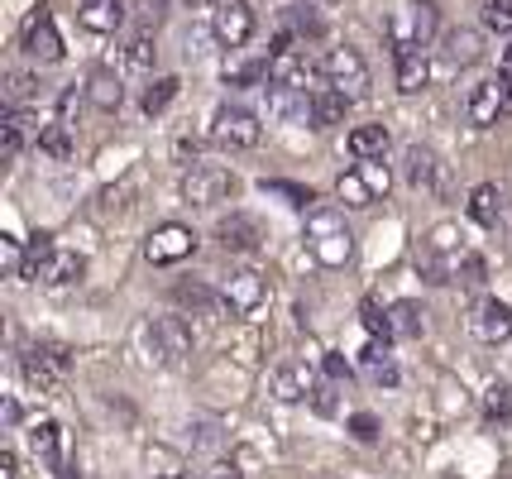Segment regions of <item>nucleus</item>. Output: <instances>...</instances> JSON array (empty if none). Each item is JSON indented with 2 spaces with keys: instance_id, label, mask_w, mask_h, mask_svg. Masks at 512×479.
<instances>
[{
  "instance_id": "35",
  "label": "nucleus",
  "mask_w": 512,
  "mask_h": 479,
  "mask_svg": "<svg viewBox=\"0 0 512 479\" xmlns=\"http://www.w3.org/2000/svg\"><path fill=\"white\" fill-rule=\"evenodd\" d=\"M158 58V44L149 39V34H134L130 44H125V68L130 72H149Z\"/></svg>"
},
{
  "instance_id": "49",
  "label": "nucleus",
  "mask_w": 512,
  "mask_h": 479,
  "mask_svg": "<svg viewBox=\"0 0 512 479\" xmlns=\"http://www.w3.org/2000/svg\"><path fill=\"white\" fill-rule=\"evenodd\" d=\"M15 465H20V460H15V451L5 446V451H0V479H15Z\"/></svg>"
},
{
  "instance_id": "11",
  "label": "nucleus",
  "mask_w": 512,
  "mask_h": 479,
  "mask_svg": "<svg viewBox=\"0 0 512 479\" xmlns=\"http://www.w3.org/2000/svg\"><path fill=\"white\" fill-rule=\"evenodd\" d=\"M173 302H178L182 312H197V317H235L230 302H225V293H216V288L201 283V278H182V283H173Z\"/></svg>"
},
{
  "instance_id": "14",
  "label": "nucleus",
  "mask_w": 512,
  "mask_h": 479,
  "mask_svg": "<svg viewBox=\"0 0 512 479\" xmlns=\"http://www.w3.org/2000/svg\"><path fill=\"white\" fill-rule=\"evenodd\" d=\"M264 106H268V120H278V125L312 120V96L297 92V87H278V82H268V87H264Z\"/></svg>"
},
{
  "instance_id": "25",
  "label": "nucleus",
  "mask_w": 512,
  "mask_h": 479,
  "mask_svg": "<svg viewBox=\"0 0 512 479\" xmlns=\"http://www.w3.org/2000/svg\"><path fill=\"white\" fill-rule=\"evenodd\" d=\"M393 63H398V92L417 96L431 82V63H426V48H412V53H393Z\"/></svg>"
},
{
  "instance_id": "5",
  "label": "nucleus",
  "mask_w": 512,
  "mask_h": 479,
  "mask_svg": "<svg viewBox=\"0 0 512 479\" xmlns=\"http://www.w3.org/2000/svg\"><path fill=\"white\" fill-rule=\"evenodd\" d=\"M192 350H197V341H192V326L182 317H158L149 326V355L158 365H187Z\"/></svg>"
},
{
  "instance_id": "41",
  "label": "nucleus",
  "mask_w": 512,
  "mask_h": 479,
  "mask_svg": "<svg viewBox=\"0 0 512 479\" xmlns=\"http://www.w3.org/2000/svg\"><path fill=\"white\" fill-rule=\"evenodd\" d=\"M39 92H44V82L34 72H15L10 77V106H24V101H34Z\"/></svg>"
},
{
  "instance_id": "32",
  "label": "nucleus",
  "mask_w": 512,
  "mask_h": 479,
  "mask_svg": "<svg viewBox=\"0 0 512 479\" xmlns=\"http://www.w3.org/2000/svg\"><path fill=\"white\" fill-rule=\"evenodd\" d=\"M82 269H87V264H82L77 254H53V264L44 269V278H39V283H48V288H63V283H77V278H82Z\"/></svg>"
},
{
  "instance_id": "18",
  "label": "nucleus",
  "mask_w": 512,
  "mask_h": 479,
  "mask_svg": "<svg viewBox=\"0 0 512 479\" xmlns=\"http://www.w3.org/2000/svg\"><path fill=\"white\" fill-rule=\"evenodd\" d=\"M402 178H407V187H436L441 183V159H436V149L407 144V149H402Z\"/></svg>"
},
{
  "instance_id": "50",
  "label": "nucleus",
  "mask_w": 512,
  "mask_h": 479,
  "mask_svg": "<svg viewBox=\"0 0 512 479\" xmlns=\"http://www.w3.org/2000/svg\"><path fill=\"white\" fill-rule=\"evenodd\" d=\"M503 68H508V72H512V44H508V48H503Z\"/></svg>"
},
{
  "instance_id": "1",
  "label": "nucleus",
  "mask_w": 512,
  "mask_h": 479,
  "mask_svg": "<svg viewBox=\"0 0 512 479\" xmlns=\"http://www.w3.org/2000/svg\"><path fill=\"white\" fill-rule=\"evenodd\" d=\"M307 250H312L316 264L340 269V264L355 259V235H350V226L335 216L331 206H316L312 221H307Z\"/></svg>"
},
{
  "instance_id": "46",
  "label": "nucleus",
  "mask_w": 512,
  "mask_h": 479,
  "mask_svg": "<svg viewBox=\"0 0 512 479\" xmlns=\"http://www.w3.org/2000/svg\"><path fill=\"white\" fill-rule=\"evenodd\" d=\"M312 408L321 412V417H331V412H335V388L331 384H316L312 388Z\"/></svg>"
},
{
  "instance_id": "39",
  "label": "nucleus",
  "mask_w": 512,
  "mask_h": 479,
  "mask_svg": "<svg viewBox=\"0 0 512 479\" xmlns=\"http://www.w3.org/2000/svg\"><path fill=\"white\" fill-rule=\"evenodd\" d=\"M484 417L489 422H512V388L508 384H493L484 393Z\"/></svg>"
},
{
  "instance_id": "26",
  "label": "nucleus",
  "mask_w": 512,
  "mask_h": 479,
  "mask_svg": "<svg viewBox=\"0 0 512 479\" xmlns=\"http://www.w3.org/2000/svg\"><path fill=\"white\" fill-rule=\"evenodd\" d=\"M53 254H58V250H53V235H44V230H39V235L24 245L20 269H15V274H20L24 283H39V278H44V269L53 264Z\"/></svg>"
},
{
  "instance_id": "47",
  "label": "nucleus",
  "mask_w": 512,
  "mask_h": 479,
  "mask_svg": "<svg viewBox=\"0 0 512 479\" xmlns=\"http://www.w3.org/2000/svg\"><path fill=\"white\" fill-rule=\"evenodd\" d=\"M206 479H245V475H240V465H235V460H216V465L206 470Z\"/></svg>"
},
{
  "instance_id": "22",
  "label": "nucleus",
  "mask_w": 512,
  "mask_h": 479,
  "mask_svg": "<svg viewBox=\"0 0 512 479\" xmlns=\"http://www.w3.org/2000/svg\"><path fill=\"white\" fill-rule=\"evenodd\" d=\"M350 96L335 92V87H321V92H312V125L316 130H335V125H345V115H350Z\"/></svg>"
},
{
  "instance_id": "29",
  "label": "nucleus",
  "mask_w": 512,
  "mask_h": 479,
  "mask_svg": "<svg viewBox=\"0 0 512 479\" xmlns=\"http://www.w3.org/2000/svg\"><path fill=\"white\" fill-rule=\"evenodd\" d=\"M359 321H364V331H369L374 341H383V345L398 336V331H393V312H383L374 297H364V302H359Z\"/></svg>"
},
{
  "instance_id": "36",
  "label": "nucleus",
  "mask_w": 512,
  "mask_h": 479,
  "mask_svg": "<svg viewBox=\"0 0 512 479\" xmlns=\"http://www.w3.org/2000/svg\"><path fill=\"white\" fill-rule=\"evenodd\" d=\"M388 312H393V331H398V336H407V341L422 336V307H417V302H393Z\"/></svg>"
},
{
  "instance_id": "31",
  "label": "nucleus",
  "mask_w": 512,
  "mask_h": 479,
  "mask_svg": "<svg viewBox=\"0 0 512 479\" xmlns=\"http://www.w3.org/2000/svg\"><path fill=\"white\" fill-rule=\"evenodd\" d=\"M178 92H182L178 77H158L154 87H144V101H139V106H144V115H163L168 106H173V96Z\"/></svg>"
},
{
  "instance_id": "13",
  "label": "nucleus",
  "mask_w": 512,
  "mask_h": 479,
  "mask_svg": "<svg viewBox=\"0 0 512 479\" xmlns=\"http://www.w3.org/2000/svg\"><path fill=\"white\" fill-rule=\"evenodd\" d=\"M216 245L230 254H254L264 245V226L254 216H245V211H230L221 226H216Z\"/></svg>"
},
{
  "instance_id": "15",
  "label": "nucleus",
  "mask_w": 512,
  "mask_h": 479,
  "mask_svg": "<svg viewBox=\"0 0 512 479\" xmlns=\"http://www.w3.org/2000/svg\"><path fill=\"white\" fill-rule=\"evenodd\" d=\"M316 77V63L302 53V48H292V53H273L268 58V82H278V87H297V92H307Z\"/></svg>"
},
{
  "instance_id": "52",
  "label": "nucleus",
  "mask_w": 512,
  "mask_h": 479,
  "mask_svg": "<svg viewBox=\"0 0 512 479\" xmlns=\"http://www.w3.org/2000/svg\"><path fill=\"white\" fill-rule=\"evenodd\" d=\"M158 479H192V475H158Z\"/></svg>"
},
{
  "instance_id": "48",
  "label": "nucleus",
  "mask_w": 512,
  "mask_h": 479,
  "mask_svg": "<svg viewBox=\"0 0 512 479\" xmlns=\"http://www.w3.org/2000/svg\"><path fill=\"white\" fill-rule=\"evenodd\" d=\"M369 379H374V384H398V369L383 360V365H369Z\"/></svg>"
},
{
  "instance_id": "24",
  "label": "nucleus",
  "mask_w": 512,
  "mask_h": 479,
  "mask_svg": "<svg viewBox=\"0 0 512 479\" xmlns=\"http://www.w3.org/2000/svg\"><path fill=\"white\" fill-rule=\"evenodd\" d=\"M87 101L96 106V111H120V101H125V82H120L111 68H96L87 77Z\"/></svg>"
},
{
  "instance_id": "19",
  "label": "nucleus",
  "mask_w": 512,
  "mask_h": 479,
  "mask_svg": "<svg viewBox=\"0 0 512 479\" xmlns=\"http://www.w3.org/2000/svg\"><path fill=\"white\" fill-rule=\"evenodd\" d=\"M441 53L450 68H474L484 58V34L479 29H446L441 34Z\"/></svg>"
},
{
  "instance_id": "30",
  "label": "nucleus",
  "mask_w": 512,
  "mask_h": 479,
  "mask_svg": "<svg viewBox=\"0 0 512 479\" xmlns=\"http://www.w3.org/2000/svg\"><path fill=\"white\" fill-rule=\"evenodd\" d=\"M259 187H264L268 197H283V202L297 206V211H316V192H312V187H302V183H283V178H264Z\"/></svg>"
},
{
  "instance_id": "33",
  "label": "nucleus",
  "mask_w": 512,
  "mask_h": 479,
  "mask_svg": "<svg viewBox=\"0 0 512 479\" xmlns=\"http://www.w3.org/2000/svg\"><path fill=\"white\" fill-rule=\"evenodd\" d=\"M407 10H412L417 39H422V48H426L436 39V29H441V10H436V0H407Z\"/></svg>"
},
{
  "instance_id": "12",
  "label": "nucleus",
  "mask_w": 512,
  "mask_h": 479,
  "mask_svg": "<svg viewBox=\"0 0 512 479\" xmlns=\"http://www.w3.org/2000/svg\"><path fill=\"white\" fill-rule=\"evenodd\" d=\"M469 331L484 345H503L512 336V307L503 297H484V302L474 307V317H469Z\"/></svg>"
},
{
  "instance_id": "34",
  "label": "nucleus",
  "mask_w": 512,
  "mask_h": 479,
  "mask_svg": "<svg viewBox=\"0 0 512 479\" xmlns=\"http://www.w3.org/2000/svg\"><path fill=\"white\" fill-rule=\"evenodd\" d=\"M39 149L53 154V159H67V154H72V125H63V120L44 125V130H39Z\"/></svg>"
},
{
  "instance_id": "38",
  "label": "nucleus",
  "mask_w": 512,
  "mask_h": 479,
  "mask_svg": "<svg viewBox=\"0 0 512 479\" xmlns=\"http://www.w3.org/2000/svg\"><path fill=\"white\" fill-rule=\"evenodd\" d=\"M335 197H340L345 206H374V192L364 187L359 168H355V173H340V183H335Z\"/></svg>"
},
{
  "instance_id": "6",
  "label": "nucleus",
  "mask_w": 512,
  "mask_h": 479,
  "mask_svg": "<svg viewBox=\"0 0 512 479\" xmlns=\"http://www.w3.org/2000/svg\"><path fill=\"white\" fill-rule=\"evenodd\" d=\"M211 139H216L221 149H254V144L264 139V125H259V115L245 111V106H221Z\"/></svg>"
},
{
  "instance_id": "43",
  "label": "nucleus",
  "mask_w": 512,
  "mask_h": 479,
  "mask_svg": "<svg viewBox=\"0 0 512 479\" xmlns=\"http://www.w3.org/2000/svg\"><path fill=\"white\" fill-rule=\"evenodd\" d=\"M350 436L364 441V446L379 441V417H374V412H355V417H350Z\"/></svg>"
},
{
  "instance_id": "4",
  "label": "nucleus",
  "mask_w": 512,
  "mask_h": 479,
  "mask_svg": "<svg viewBox=\"0 0 512 479\" xmlns=\"http://www.w3.org/2000/svg\"><path fill=\"white\" fill-rule=\"evenodd\" d=\"M235 192H240V178L230 168H216V163H201L182 178V197L192 206H225L235 202Z\"/></svg>"
},
{
  "instance_id": "28",
  "label": "nucleus",
  "mask_w": 512,
  "mask_h": 479,
  "mask_svg": "<svg viewBox=\"0 0 512 479\" xmlns=\"http://www.w3.org/2000/svg\"><path fill=\"white\" fill-rule=\"evenodd\" d=\"M345 144H350V154H355L359 163H364V159H383V154H388V125H355Z\"/></svg>"
},
{
  "instance_id": "7",
  "label": "nucleus",
  "mask_w": 512,
  "mask_h": 479,
  "mask_svg": "<svg viewBox=\"0 0 512 479\" xmlns=\"http://www.w3.org/2000/svg\"><path fill=\"white\" fill-rule=\"evenodd\" d=\"M211 34H216V44L221 48H245L254 39V10H249L245 0H225L211 10Z\"/></svg>"
},
{
  "instance_id": "21",
  "label": "nucleus",
  "mask_w": 512,
  "mask_h": 479,
  "mask_svg": "<svg viewBox=\"0 0 512 479\" xmlns=\"http://www.w3.org/2000/svg\"><path fill=\"white\" fill-rule=\"evenodd\" d=\"M77 20L91 34H115L125 24V5L120 0H77Z\"/></svg>"
},
{
  "instance_id": "10",
  "label": "nucleus",
  "mask_w": 512,
  "mask_h": 479,
  "mask_svg": "<svg viewBox=\"0 0 512 479\" xmlns=\"http://www.w3.org/2000/svg\"><path fill=\"white\" fill-rule=\"evenodd\" d=\"M221 293L235 317H249V312H259L268 302V278L259 274V269H235V274H225Z\"/></svg>"
},
{
  "instance_id": "16",
  "label": "nucleus",
  "mask_w": 512,
  "mask_h": 479,
  "mask_svg": "<svg viewBox=\"0 0 512 479\" xmlns=\"http://www.w3.org/2000/svg\"><path fill=\"white\" fill-rule=\"evenodd\" d=\"M29 446L39 451V460H44L48 470H58L63 479H72V465H67V451H63V427L58 422H34L29 427Z\"/></svg>"
},
{
  "instance_id": "2",
  "label": "nucleus",
  "mask_w": 512,
  "mask_h": 479,
  "mask_svg": "<svg viewBox=\"0 0 512 479\" xmlns=\"http://www.w3.org/2000/svg\"><path fill=\"white\" fill-rule=\"evenodd\" d=\"M508 111H512V72L508 68L469 87V101H465V120H469V125L489 130V125H498Z\"/></svg>"
},
{
  "instance_id": "20",
  "label": "nucleus",
  "mask_w": 512,
  "mask_h": 479,
  "mask_svg": "<svg viewBox=\"0 0 512 479\" xmlns=\"http://www.w3.org/2000/svg\"><path fill=\"white\" fill-rule=\"evenodd\" d=\"M273 398L278 403H302V398H312V388H316V374L307 365H283V369H273Z\"/></svg>"
},
{
  "instance_id": "8",
  "label": "nucleus",
  "mask_w": 512,
  "mask_h": 479,
  "mask_svg": "<svg viewBox=\"0 0 512 479\" xmlns=\"http://www.w3.org/2000/svg\"><path fill=\"white\" fill-rule=\"evenodd\" d=\"M192 254H197V235L187 226H173V221L149 230V240H144V259L158 264V269H163V264H182V259H192Z\"/></svg>"
},
{
  "instance_id": "17",
  "label": "nucleus",
  "mask_w": 512,
  "mask_h": 479,
  "mask_svg": "<svg viewBox=\"0 0 512 479\" xmlns=\"http://www.w3.org/2000/svg\"><path fill=\"white\" fill-rule=\"evenodd\" d=\"M24 53L34 63H58L63 58V39H58V29H53L48 15H34V20L24 24Z\"/></svg>"
},
{
  "instance_id": "45",
  "label": "nucleus",
  "mask_w": 512,
  "mask_h": 479,
  "mask_svg": "<svg viewBox=\"0 0 512 479\" xmlns=\"http://www.w3.org/2000/svg\"><path fill=\"white\" fill-rule=\"evenodd\" d=\"M321 369H326V379H331V384H340V379L350 384V374H355V369L345 365V355H326V360H321Z\"/></svg>"
},
{
  "instance_id": "3",
  "label": "nucleus",
  "mask_w": 512,
  "mask_h": 479,
  "mask_svg": "<svg viewBox=\"0 0 512 479\" xmlns=\"http://www.w3.org/2000/svg\"><path fill=\"white\" fill-rule=\"evenodd\" d=\"M321 72H326V87L345 92L350 101H364V96H369V87H374L369 63L359 58V48H331V53L321 58Z\"/></svg>"
},
{
  "instance_id": "9",
  "label": "nucleus",
  "mask_w": 512,
  "mask_h": 479,
  "mask_svg": "<svg viewBox=\"0 0 512 479\" xmlns=\"http://www.w3.org/2000/svg\"><path fill=\"white\" fill-rule=\"evenodd\" d=\"M67 365H72V360H67L63 345H34V350L20 360L24 379H29L34 388H44V393H58V388H63Z\"/></svg>"
},
{
  "instance_id": "23",
  "label": "nucleus",
  "mask_w": 512,
  "mask_h": 479,
  "mask_svg": "<svg viewBox=\"0 0 512 479\" xmlns=\"http://www.w3.org/2000/svg\"><path fill=\"white\" fill-rule=\"evenodd\" d=\"M29 135H39V125H29V115H24L20 106H10V111H5V125H0V154H5V159H20Z\"/></svg>"
},
{
  "instance_id": "40",
  "label": "nucleus",
  "mask_w": 512,
  "mask_h": 479,
  "mask_svg": "<svg viewBox=\"0 0 512 479\" xmlns=\"http://www.w3.org/2000/svg\"><path fill=\"white\" fill-rule=\"evenodd\" d=\"M484 278H489V264H484V254L465 250L460 269H455V283H465V288H484Z\"/></svg>"
},
{
  "instance_id": "51",
  "label": "nucleus",
  "mask_w": 512,
  "mask_h": 479,
  "mask_svg": "<svg viewBox=\"0 0 512 479\" xmlns=\"http://www.w3.org/2000/svg\"><path fill=\"white\" fill-rule=\"evenodd\" d=\"M192 5H211V10H216V5H225V0H192Z\"/></svg>"
},
{
  "instance_id": "44",
  "label": "nucleus",
  "mask_w": 512,
  "mask_h": 479,
  "mask_svg": "<svg viewBox=\"0 0 512 479\" xmlns=\"http://www.w3.org/2000/svg\"><path fill=\"white\" fill-rule=\"evenodd\" d=\"M484 24L489 29H512V0H484Z\"/></svg>"
},
{
  "instance_id": "42",
  "label": "nucleus",
  "mask_w": 512,
  "mask_h": 479,
  "mask_svg": "<svg viewBox=\"0 0 512 479\" xmlns=\"http://www.w3.org/2000/svg\"><path fill=\"white\" fill-rule=\"evenodd\" d=\"M268 77V63H240V68H225V82L230 87H259Z\"/></svg>"
},
{
  "instance_id": "37",
  "label": "nucleus",
  "mask_w": 512,
  "mask_h": 479,
  "mask_svg": "<svg viewBox=\"0 0 512 479\" xmlns=\"http://www.w3.org/2000/svg\"><path fill=\"white\" fill-rule=\"evenodd\" d=\"M359 178H364V187L374 192V202H383V197H388V187H393V173H388V163L383 159H364L359 163Z\"/></svg>"
},
{
  "instance_id": "53",
  "label": "nucleus",
  "mask_w": 512,
  "mask_h": 479,
  "mask_svg": "<svg viewBox=\"0 0 512 479\" xmlns=\"http://www.w3.org/2000/svg\"><path fill=\"white\" fill-rule=\"evenodd\" d=\"M508 479H512V470H508Z\"/></svg>"
},
{
  "instance_id": "27",
  "label": "nucleus",
  "mask_w": 512,
  "mask_h": 479,
  "mask_svg": "<svg viewBox=\"0 0 512 479\" xmlns=\"http://www.w3.org/2000/svg\"><path fill=\"white\" fill-rule=\"evenodd\" d=\"M498 216H503V192H498V183H479L469 192V221H474V226H498Z\"/></svg>"
}]
</instances>
